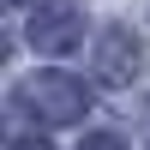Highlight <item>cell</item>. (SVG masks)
<instances>
[{
	"mask_svg": "<svg viewBox=\"0 0 150 150\" xmlns=\"http://www.w3.org/2000/svg\"><path fill=\"white\" fill-rule=\"evenodd\" d=\"M12 102L42 126H72V120L90 114V84H78L72 72H30Z\"/></svg>",
	"mask_w": 150,
	"mask_h": 150,
	"instance_id": "6da1fadb",
	"label": "cell"
},
{
	"mask_svg": "<svg viewBox=\"0 0 150 150\" xmlns=\"http://www.w3.org/2000/svg\"><path fill=\"white\" fill-rule=\"evenodd\" d=\"M84 36V0H42L24 24V42L36 54H72Z\"/></svg>",
	"mask_w": 150,
	"mask_h": 150,
	"instance_id": "7a4b0ae2",
	"label": "cell"
},
{
	"mask_svg": "<svg viewBox=\"0 0 150 150\" xmlns=\"http://www.w3.org/2000/svg\"><path fill=\"white\" fill-rule=\"evenodd\" d=\"M90 72H96L102 84H132V78H138V36H132L126 24H108V30L96 36Z\"/></svg>",
	"mask_w": 150,
	"mask_h": 150,
	"instance_id": "3957f363",
	"label": "cell"
},
{
	"mask_svg": "<svg viewBox=\"0 0 150 150\" xmlns=\"http://www.w3.org/2000/svg\"><path fill=\"white\" fill-rule=\"evenodd\" d=\"M78 150H132V144L114 138V132H90V138H78Z\"/></svg>",
	"mask_w": 150,
	"mask_h": 150,
	"instance_id": "277c9868",
	"label": "cell"
},
{
	"mask_svg": "<svg viewBox=\"0 0 150 150\" xmlns=\"http://www.w3.org/2000/svg\"><path fill=\"white\" fill-rule=\"evenodd\" d=\"M18 150H48V144H18Z\"/></svg>",
	"mask_w": 150,
	"mask_h": 150,
	"instance_id": "5b68a950",
	"label": "cell"
}]
</instances>
